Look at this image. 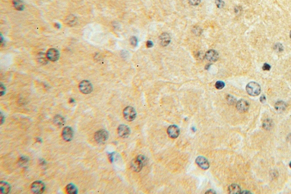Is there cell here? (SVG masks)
I'll list each match as a JSON object with an SVG mask.
<instances>
[{
	"mask_svg": "<svg viewBox=\"0 0 291 194\" xmlns=\"http://www.w3.org/2000/svg\"><path fill=\"white\" fill-rule=\"evenodd\" d=\"M272 121H271L270 120L267 119L266 120L264 121V122L263 123V128L264 129H271V128L272 127Z\"/></svg>",
	"mask_w": 291,
	"mask_h": 194,
	"instance_id": "obj_22",
	"label": "cell"
},
{
	"mask_svg": "<svg viewBox=\"0 0 291 194\" xmlns=\"http://www.w3.org/2000/svg\"><path fill=\"white\" fill-rule=\"evenodd\" d=\"M11 190V186L7 182L5 181H1L0 182V191L1 194H9Z\"/></svg>",
	"mask_w": 291,
	"mask_h": 194,
	"instance_id": "obj_15",
	"label": "cell"
},
{
	"mask_svg": "<svg viewBox=\"0 0 291 194\" xmlns=\"http://www.w3.org/2000/svg\"><path fill=\"white\" fill-rule=\"evenodd\" d=\"M287 107L286 104L282 101H279L275 104V108L278 112H282Z\"/></svg>",
	"mask_w": 291,
	"mask_h": 194,
	"instance_id": "obj_19",
	"label": "cell"
},
{
	"mask_svg": "<svg viewBox=\"0 0 291 194\" xmlns=\"http://www.w3.org/2000/svg\"><path fill=\"white\" fill-rule=\"evenodd\" d=\"M228 191L229 194H239L241 193L240 188L238 185L236 184L230 185L228 188Z\"/></svg>",
	"mask_w": 291,
	"mask_h": 194,
	"instance_id": "obj_16",
	"label": "cell"
},
{
	"mask_svg": "<svg viewBox=\"0 0 291 194\" xmlns=\"http://www.w3.org/2000/svg\"><path fill=\"white\" fill-rule=\"evenodd\" d=\"M146 44H147L148 47L151 48L153 46V42L151 41H148Z\"/></svg>",
	"mask_w": 291,
	"mask_h": 194,
	"instance_id": "obj_34",
	"label": "cell"
},
{
	"mask_svg": "<svg viewBox=\"0 0 291 194\" xmlns=\"http://www.w3.org/2000/svg\"><path fill=\"white\" fill-rule=\"evenodd\" d=\"M5 93V87L2 84H1V85H0V93H1V96H2L4 95Z\"/></svg>",
	"mask_w": 291,
	"mask_h": 194,
	"instance_id": "obj_31",
	"label": "cell"
},
{
	"mask_svg": "<svg viewBox=\"0 0 291 194\" xmlns=\"http://www.w3.org/2000/svg\"><path fill=\"white\" fill-rule=\"evenodd\" d=\"M189 2L193 6H197L201 2V0H188Z\"/></svg>",
	"mask_w": 291,
	"mask_h": 194,
	"instance_id": "obj_29",
	"label": "cell"
},
{
	"mask_svg": "<svg viewBox=\"0 0 291 194\" xmlns=\"http://www.w3.org/2000/svg\"><path fill=\"white\" fill-rule=\"evenodd\" d=\"M137 159L138 160L140 161L142 164H143V165H144L145 164H146L147 163V161H148V160L146 158V157L144 156H142V155H139L138 157H137Z\"/></svg>",
	"mask_w": 291,
	"mask_h": 194,
	"instance_id": "obj_23",
	"label": "cell"
},
{
	"mask_svg": "<svg viewBox=\"0 0 291 194\" xmlns=\"http://www.w3.org/2000/svg\"><path fill=\"white\" fill-rule=\"evenodd\" d=\"M109 133L106 130H99L96 132L95 134V139L96 142L99 143H103L105 142L108 139Z\"/></svg>",
	"mask_w": 291,
	"mask_h": 194,
	"instance_id": "obj_3",
	"label": "cell"
},
{
	"mask_svg": "<svg viewBox=\"0 0 291 194\" xmlns=\"http://www.w3.org/2000/svg\"><path fill=\"white\" fill-rule=\"evenodd\" d=\"M289 166H290V167H291V162L289 164Z\"/></svg>",
	"mask_w": 291,
	"mask_h": 194,
	"instance_id": "obj_39",
	"label": "cell"
},
{
	"mask_svg": "<svg viewBox=\"0 0 291 194\" xmlns=\"http://www.w3.org/2000/svg\"><path fill=\"white\" fill-rule=\"evenodd\" d=\"M226 99H227V102L229 104H234L236 102V100L232 96H227Z\"/></svg>",
	"mask_w": 291,
	"mask_h": 194,
	"instance_id": "obj_24",
	"label": "cell"
},
{
	"mask_svg": "<svg viewBox=\"0 0 291 194\" xmlns=\"http://www.w3.org/2000/svg\"><path fill=\"white\" fill-rule=\"evenodd\" d=\"M206 194H216L215 191H213V190H209V191H206Z\"/></svg>",
	"mask_w": 291,
	"mask_h": 194,
	"instance_id": "obj_37",
	"label": "cell"
},
{
	"mask_svg": "<svg viewBox=\"0 0 291 194\" xmlns=\"http://www.w3.org/2000/svg\"><path fill=\"white\" fill-rule=\"evenodd\" d=\"M196 163L197 164L199 167L203 170H208L209 167V163L208 160L205 157L199 156L196 160Z\"/></svg>",
	"mask_w": 291,
	"mask_h": 194,
	"instance_id": "obj_9",
	"label": "cell"
},
{
	"mask_svg": "<svg viewBox=\"0 0 291 194\" xmlns=\"http://www.w3.org/2000/svg\"><path fill=\"white\" fill-rule=\"evenodd\" d=\"M249 102L245 100H240L236 102V109L240 113L246 112L249 109Z\"/></svg>",
	"mask_w": 291,
	"mask_h": 194,
	"instance_id": "obj_7",
	"label": "cell"
},
{
	"mask_svg": "<svg viewBox=\"0 0 291 194\" xmlns=\"http://www.w3.org/2000/svg\"><path fill=\"white\" fill-rule=\"evenodd\" d=\"M143 166V164L138 160L137 158L132 160L131 162V167L135 172H139L142 170Z\"/></svg>",
	"mask_w": 291,
	"mask_h": 194,
	"instance_id": "obj_14",
	"label": "cell"
},
{
	"mask_svg": "<svg viewBox=\"0 0 291 194\" xmlns=\"http://www.w3.org/2000/svg\"><path fill=\"white\" fill-rule=\"evenodd\" d=\"M276 46H277V47L275 48L277 49V51H283V46L281 44L279 43V44H276Z\"/></svg>",
	"mask_w": 291,
	"mask_h": 194,
	"instance_id": "obj_33",
	"label": "cell"
},
{
	"mask_svg": "<svg viewBox=\"0 0 291 194\" xmlns=\"http://www.w3.org/2000/svg\"><path fill=\"white\" fill-rule=\"evenodd\" d=\"M38 61L42 65H46L48 62V58L47 55L43 52H40L37 55Z\"/></svg>",
	"mask_w": 291,
	"mask_h": 194,
	"instance_id": "obj_17",
	"label": "cell"
},
{
	"mask_svg": "<svg viewBox=\"0 0 291 194\" xmlns=\"http://www.w3.org/2000/svg\"><path fill=\"white\" fill-rule=\"evenodd\" d=\"M225 85V84L223 82H222V81H218V82H216L215 86H216V88L218 89H221L224 88Z\"/></svg>",
	"mask_w": 291,
	"mask_h": 194,
	"instance_id": "obj_25",
	"label": "cell"
},
{
	"mask_svg": "<svg viewBox=\"0 0 291 194\" xmlns=\"http://www.w3.org/2000/svg\"><path fill=\"white\" fill-rule=\"evenodd\" d=\"M246 89L248 94L252 96L259 95L261 91L260 85L256 82H250L247 85Z\"/></svg>",
	"mask_w": 291,
	"mask_h": 194,
	"instance_id": "obj_1",
	"label": "cell"
},
{
	"mask_svg": "<svg viewBox=\"0 0 291 194\" xmlns=\"http://www.w3.org/2000/svg\"><path fill=\"white\" fill-rule=\"evenodd\" d=\"M45 184L41 181H35L31 184V191L34 194H42L45 191Z\"/></svg>",
	"mask_w": 291,
	"mask_h": 194,
	"instance_id": "obj_5",
	"label": "cell"
},
{
	"mask_svg": "<svg viewBox=\"0 0 291 194\" xmlns=\"http://www.w3.org/2000/svg\"><path fill=\"white\" fill-rule=\"evenodd\" d=\"M76 17L74 16H72V15H71L69 16V17H68L67 18V24L68 25H71V24H73L75 21Z\"/></svg>",
	"mask_w": 291,
	"mask_h": 194,
	"instance_id": "obj_26",
	"label": "cell"
},
{
	"mask_svg": "<svg viewBox=\"0 0 291 194\" xmlns=\"http://www.w3.org/2000/svg\"><path fill=\"white\" fill-rule=\"evenodd\" d=\"M123 116L127 121H133L135 119L137 112L134 108L131 106H127L123 111Z\"/></svg>",
	"mask_w": 291,
	"mask_h": 194,
	"instance_id": "obj_2",
	"label": "cell"
},
{
	"mask_svg": "<svg viewBox=\"0 0 291 194\" xmlns=\"http://www.w3.org/2000/svg\"><path fill=\"white\" fill-rule=\"evenodd\" d=\"M215 2H216L217 7H218V8H223V7H224V5H225L224 2L222 0H216Z\"/></svg>",
	"mask_w": 291,
	"mask_h": 194,
	"instance_id": "obj_28",
	"label": "cell"
},
{
	"mask_svg": "<svg viewBox=\"0 0 291 194\" xmlns=\"http://www.w3.org/2000/svg\"><path fill=\"white\" fill-rule=\"evenodd\" d=\"M79 89L84 94H89L93 91V85L88 80H82L79 84Z\"/></svg>",
	"mask_w": 291,
	"mask_h": 194,
	"instance_id": "obj_4",
	"label": "cell"
},
{
	"mask_svg": "<svg viewBox=\"0 0 291 194\" xmlns=\"http://www.w3.org/2000/svg\"><path fill=\"white\" fill-rule=\"evenodd\" d=\"M171 42V37L168 33H163L159 37V42L162 46H167Z\"/></svg>",
	"mask_w": 291,
	"mask_h": 194,
	"instance_id": "obj_13",
	"label": "cell"
},
{
	"mask_svg": "<svg viewBox=\"0 0 291 194\" xmlns=\"http://www.w3.org/2000/svg\"><path fill=\"white\" fill-rule=\"evenodd\" d=\"M13 5L15 9L17 10H22L24 8V5L22 0H13Z\"/></svg>",
	"mask_w": 291,
	"mask_h": 194,
	"instance_id": "obj_21",
	"label": "cell"
},
{
	"mask_svg": "<svg viewBox=\"0 0 291 194\" xmlns=\"http://www.w3.org/2000/svg\"><path fill=\"white\" fill-rule=\"evenodd\" d=\"M65 119L60 115H56L54 117V123L56 125L59 126H62L64 125L65 124Z\"/></svg>",
	"mask_w": 291,
	"mask_h": 194,
	"instance_id": "obj_18",
	"label": "cell"
},
{
	"mask_svg": "<svg viewBox=\"0 0 291 194\" xmlns=\"http://www.w3.org/2000/svg\"><path fill=\"white\" fill-rule=\"evenodd\" d=\"M271 69V65L267 63H265L264 64L263 66V70H264V71H269Z\"/></svg>",
	"mask_w": 291,
	"mask_h": 194,
	"instance_id": "obj_32",
	"label": "cell"
},
{
	"mask_svg": "<svg viewBox=\"0 0 291 194\" xmlns=\"http://www.w3.org/2000/svg\"><path fill=\"white\" fill-rule=\"evenodd\" d=\"M130 43L132 46H133L134 47L137 46V44H138V40H137V38L135 37H132L130 38Z\"/></svg>",
	"mask_w": 291,
	"mask_h": 194,
	"instance_id": "obj_27",
	"label": "cell"
},
{
	"mask_svg": "<svg viewBox=\"0 0 291 194\" xmlns=\"http://www.w3.org/2000/svg\"><path fill=\"white\" fill-rule=\"evenodd\" d=\"M290 37H291V32H290Z\"/></svg>",
	"mask_w": 291,
	"mask_h": 194,
	"instance_id": "obj_40",
	"label": "cell"
},
{
	"mask_svg": "<svg viewBox=\"0 0 291 194\" xmlns=\"http://www.w3.org/2000/svg\"><path fill=\"white\" fill-rule=\"evenodd\" d=\"M47 57L48 60L52 61H57L59 58V53L55 48H50L47 52Z\"/></svg>",
	"mask_w": 291,
	"mask_h": 194,
	"instance_id": "obj_10",
	"label": "cell"
},
{
	"mask_svg": "<svg viewBox=\"0 0 291 194\" xmlns=\"http://www.w3.org/2000/svg\"><path fill=\"white\" fill-rule=\"evenodd\" d=\"M260 102H262V103H264V102H266V97H265V96H263V95L262 96L260 97Z\"/></svg>",
	"mask_w": 291,
	"mask_h": 194,
	"instance_id": "obj_36",
	"label": "cell"
},
{
	"mask_svg": "<svg viewBox=\"0 0 291 194\" xmlns=\"http://www.w3.org/2000/svg\"><path fill=\"white\" fill-rule=\"evenodd\" d=\"M205 57L208 61H210V62H215L218 59L219 55H218V53L215 50H210L206 52Z\"/></svg>",
	"mask_w": 291,
	"mask_h": 194,
	"instance_id": "obj_11",
	"label": "cell"
},
{
	"mask_svg": "<svg viewBox=\"0 0 291 194\" xmlns=\"http://www.w3.org/2000/svg\"><path fill=\"white\" fill-rule=\"evenodd\" d=\"M20 164L22 165H24V164H26L28 162V159L27 157H22L19 160Z\"/></svg>",
	"mask_w": 291,
	"mask_h": 194,
	"instance_id": "obj_30",
	"label": "cell"
},
{
	"mask_svg": "<svg viewBox=\"0 0 291 194\" xmlns=\"http://www.w3.org/2000/svg\"><path fill=\"white\" fill-rule=\"evenodd\" d=\"M167 133L168 136L172 138H176L180 134V130L176 125H173L168 127Z\"/></svg>",
	"mask_w": 291,
	"mask_h": 194,
	"instance_id": "obj_12",
	"label": "cell"
},
{
	"mask_svg": "<svg viewBox=\"0 0 291 194\" xmlns=\"http://www.w3.org/2000/svg\"><path fill=\"white\" fill-rule=\"evenodd\" d=\"M55 26L56 27V28L59 29V28H60V25L58 24H55Z\"/></svg>",
	"mask_w": 291,
	"mask_h": 194,
	"instance_id": "obj_38",
	"label": "cell"
},
{
	"mask_svg": "<svg viewBox=\"0 0 291 194\" xmlns=\"http://www.w3.org/2000/svg\"><path fill=\"white\" fill-rule=\"evenodd\" d=\"M130 129L129 127L126 125H120L118 128V134L122 138H127L130 135Z\"/></svg>",
	"mask_w": 291,
	"mask_h": 194,
	"instance_id": "obj_8",
	"label": "cell"
},
{
	"mask_svg": "<svg viewBox=\"0 0 291 194\" xmlns=\"http://www.w3.org/2000/svg\"><path fill=\"white\" fill-rule=\"evenodd\" d=\"M67 192L69 194H76L78 193L77 188L72 183L68 184L66 187Z\"/></svg>",
	"mask_w": 291,
	"mask_h": 194,
	"instance_id": "obj_20",
	"label": "cell"
},
{
	"mask_svg": "<svg viewBox=\"0 0 291 194\" xmlns=\"http://www.w3.org/2000/svg\"><path fill=\"white\" fill-rule=\"evenodd\" d=\"M62 137L65 141H71L73 137V131L72 128L69 126H66L64 128L62 131Z\"/></svg>",
	"mask_w": 291,
	"mask_h": 194,
	"instance_id": "obj_6",
	"label": "cell"
},
{
	"mask_svg": "<svg viewBox=\"0 0 291 194\" xmlns=\"http://www.w3.org/2000/svg\"><path fill=\"white\" fill-rule=\"evenodd\" d=\"M4 121H5V117L3 116L2 113H1V125L4 123Z\"/></svg>",
	"mask_w": 291,
	"mask_h": 194,
	"instance_id": "obj_35",
	"label": "cell"
}]
</instances>
